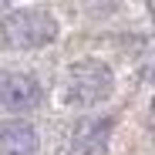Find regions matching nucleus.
Returning <instances> with one entry per match:
<instances>
[{
	"mask_svg": "<svg viewBox=\"0 0 155 155\" xmlns=\"http://www.w3.org/2000/svg\"><path fill=\"white\" fill-rule=\"evenodd\" d=\"M115 88L111 68L101 61H78L64 74V101L74 108H91L101 105Z\"/></svg>",
	"mask_w": 155,
	"mask_h": 155,
	"instance_id": "f03ea898",
	"label": "nucleus"
},
{
	"mask_svg": "<svg viewBox=\"0 0 155 155\" xmlns=\"http://www.w3.org/2000/svg\"><path fill=\"white\" fill-rule=\"evenodd\" d=\"M0 155H37V132L31 121H0Z\"/></svg>",
	"mask_w": 155,
	"mask_h": 155,
	"instance_id": "39448f33",
	"label": "nucleus"
},
{
	"mask_svg": "<svg viewBox=\"0 0 155 155\" xmlns=\"http://www.w3.org/2000/svg\"><path fill=\"white\" fill-rule=\"evenodd\" d=\"M115 118H81L71 132V155H105Z\"/></svg>",
	"mask_w": 155,
	"mask_h": 155,
	"instance_id": "20e7f679",
	"label": "nucleus"
},
{
	"mask_svg": "<svg viewBox=\"0 0 155 155\" xmlns=\"http://www.w3.org/2000/svg\"><path fill=\"white\" fill-rule=\"evenodd\" d=\"M41 84L24 71H0V108L4 111H34L41 105Z\"/></svg>",
	"mask_w": 155,
	"mask_h": 155,
	"instance_id": "7ed1b4c3",
	"label": "nucleus"
},
{
	"mask_svg": "<svg viewBox=\"0 0 155 155\" xmlns=\"http://www.w3.org/2000/svg\"><path fill=\"white\" fill-rule=\"evenodd\" d=\"M0 37L14 51H37L58 37V20L41 7H20L0 20Z\"/></svg>",
	"mask_w": 155,
	"mask_h": 155,
	"instance_id": "f257e3e1",
	"label": "nucleus"
}]
</instances>
